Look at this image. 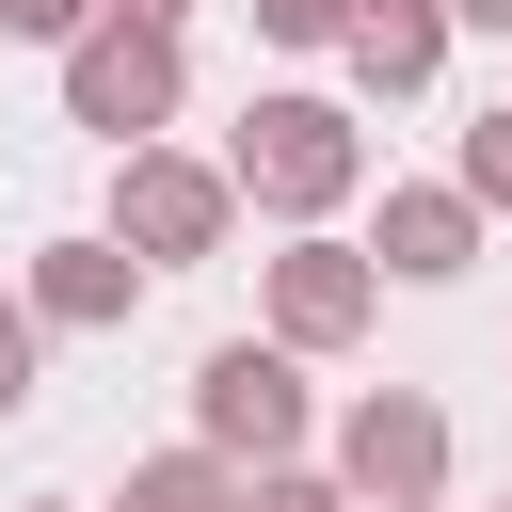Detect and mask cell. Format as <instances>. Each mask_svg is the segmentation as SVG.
<instances>
[{
  "label": "cell",
  "mask_w": 512,
  "mask_h": 512,
  "mask_svg": "<svg viewBox=\"0 0 512 512\" xmlns=\"http://www.w3.org/2000/svg\"><path fill=\"white\" fill-rule=\"evenodd\" d=\"M224 176H240V208H272V224H320V208H352L368 128H352L336 96H256L240 144H224Z\"/></svg>",
  "instance_id": "cell-1"
},
{
  "label": "cell",
  "mask_w": 512,
  "mask_h": 512,
  "mask_svg": "<svg viewBox=\"0 0 512 512\" xmlns=\"http://www.w3.org/2000/svg\"><path fill=\"white\" fill-rule=\"evenodd\" d=\"M176 96H192L176 16H96V32H64V128H96V144H160Z\"/></svg>",
  "instance_id": "cell-2"
},
{
  "label": "cell",
  "mask_w": 512,
  "mask_h": 512,
  "mask_svg": "<svg viewBox=\"0 0 512 512\" xmlns=\"http://www.w3.org/2000/svg\"><path fill=\"white\" fill-rule=\"evenodd\" d=\"M224 224H240V176H224V160L112 144V240H128L144 272H192V256H224Z\"/></svg>",
  "instance_id": "cell-3"
},
{
  "label": "cell",
  "mask_w": 512,
  "mask_h": 512,
  "mask_svg": "<svg viewBox=\"0 0 512 512\" xmlns=\"http://www.w3.org/2000/svg\"><path fill=\"white\" fill-rule=\"evenodd\" d=\"M192 432H208L224 464H288V448H304V368H288V336H224V352L192 368Z\"/></svg>",
  "instance_id": "cell-4"
},
{
  "label": "cell",
  "mask_w": 512,
  "mask_h": 512,
  "mask_svg": "<svg viewBox=\"0 0 512 512\" xmlns=\"http://www.w3.org/2000/svg\"><path fill=\"white\" fill-rule=\"evenodd\" d=\"M336 480H352L368 512H416V496H448V416H432L416 384H368V400L336 416Z\"/></svg>",
  "instance_id": "cell-5"
},
{
  "label": "cell",
  "mask_w": 512,
  "mask_h": 512,
  "mask_svg": "<svg viewBox=\"0 0 512 512\" xmlns=\"http://www.w3.org/2000/svg\"><path fill=\"white\" fill-rule=\"evenodd\" d=\"M368 320H384V256H352V240L304 224V240L272 256V336H288V352H352Z\"/></svg>",
  "instance_id": "cell-6"
},
{
  "label": "cell",
  "mask_w": 512,
  "mask_h": 512,
  "mask_svg": "<svg viewBox=\"0 0 512 512\" xmlns=\"http://www.w3.org/2000/svg\"><path fill=\"white\" fill-rule=\"evenodd\" d=\"M128 304H144V256H128L112 224H96V240H48V256H32V320H64V336H112Z\"/></svg>",
  "instance_id": "cell-7"
},
{
  "label": "cell",
  "mask_w": 512,
  "mask_h": 512,
  "mask_svg": "<svg viewBox=\"0 0 512 512\" xmlns=\"http://www.w3.org/2000/svg\"><path fill=\"white\" fill-rule=\"evenodd\" d=\"M368 256H384L400 288H448V272L480 256V192H464V176H448V192H384V240H368Z\"/></svg>",
  "instance_id": "cell-8"
},
{
  "label": "cell",
  "mask_w": 512,
  "mask_h": 512,
  "mask_svg": "<svg viewBox=\"0 0 512 512\" xmlns=\"http://www.w3.org/2000/svg\"><path fill=\"white\" fill-rule=\"evenodd\" d=\"M352 80L368 96H432V64H448V0H352Z\"/></svg>",
  "instance_id": "cell-9"
},
{
  "label": "cell",
  "mask_w": 512,
  "mask_h": 512,
  "mask_svg": "<svg viewBox=\"0 0 512 512\" xmlns=\"http://www.w3.org/2000/svg\"><path fill=\"white\" fill-rule=\"evenodd\" d=\"M112 512H240V464L192 432V448H160V464H128V496Z\"/></svg>",
  "instance_id": "cell-10"
},
{
  "label": "cell",
  "mask_w": 512,
  "mask_h": 512,
  "mask_svg": "<svg viewBox=\"0 0 512 512\" xmlns=\"http://www.w3.org/2000/svg\"><path fill=\"white\" fill-rule=\"evenodd\" d=\"M240 512H368V496H352V480H304V464H256Z\"/></svg>",
  "instance_id": "cell-11"
},
{
  "label": "cell",
  "mask_w": 512,
  "mask_h": 512,
  "mask_svg": "<svg viewBox=\"0 0 512 512\" xmlns=\"http://www.w3.org/2000/svg\"><path fill=\"white\" fill-rule=\"evenodd\" d=\"M240 16H256L272 48H336V32H352V0H240Z\"/></svg>",
  "instance_id": "cell-12"
},
{
  "label": "cell",
  "mask_w": 512,
  "mask_h": 512,
  "mask_svg": "<svg viewBox=\"0 0 512 512\" xmlns=\"http://www.w3.org/2000/svg\"><path fill=\"white\" fill-rule=\"evenodd\" d=\"M464 192H480V208H512V96L464 128Z\"/></svg>",
  "instance_id": "cell-13"
},
{
  "label": "cell",
  "mask_w": 512,
  "mask_h": 512,
  "mask_svg": "<svg viewBox=\"0 0 512 512\" xmlns=\"http://www.w3.org/2000/svg\"><path fill=\"white\" fill-rule=\"evenodd\" d=\"M32 368H48V320L0 304V416H32Z\"/></svg>",
  "instance_id": "cell-14"
},
{
  "label": "cell",
  "mask_w": 512,
  "mask_h": 512,
  "mask_svg": "<svg viewBox=\"0 0 512 512\" xmlns=\"http://www.w3.org/2000/svg\"><path fill=\"white\" fill-rule=\"evenodd\" d=\"M0 32H32V48H64V32H96V0H0Z\"/></svg>",
  "instance_id": "cell-15"
},
{
  "label": "cell",
  "mask_w": 512,
  "mask_h": 512,
  "mask_svg": "<svg viewBox=\"0 0 512 512\" xmlns=\"http://www.w3.org/2000/svg\"><path fill=\"white\" fill-rule=\"evenodd\" d=\"M448 16H480V32H512V0H448Z\"/></svg>",
  "instance_id": "cell-16"
},
{
  "label": "cell",
  "mask_w": 512,
  "mask_h": 512,
  "mask_svg": "<svg viewBox=\"0 0 512 512\" xmlns=\"http://www.w3.org/2000/svg\"><path fill=\"white\" fill-rule=\"evenodd\" d=\"M96 16H192V0H96Z\"/></svg>",
  "instance_id": "cell-17"
},
{
  "label": "cell",
  "mask_w": 512,
  "mask_h": 512,
  "mask_svg": "<svg viewBox=\"0 0 512 512\" xmlns=\"http://www.w3.org/2000/svg\"><path fill=\"white\" fill-rule=\"evenodd\" d=\"M32 512H80V496H32Z\"/></svg>",
  "instance_id": "cell-18"
},
{
  "label": "cell",
  "mask_w": 512,
  "mask_h": 512,
  "mask_svg": "<svg viewBox=\"0 0 512 512\" xmlns=\"http://www.w3.org/2000/svg\"><path fill=\"white\" fill-rule=\"evenodd\" d=\"M416 512H448V496H416Z\"/></svg>",
  "instance_id": "cell-19"
}]
</instances>
